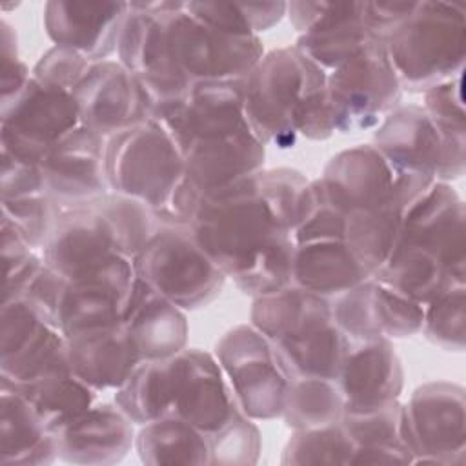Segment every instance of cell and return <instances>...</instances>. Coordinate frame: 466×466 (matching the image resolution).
<instances>
[{
  "instance_id": "cell-1",
  "label": "cell",
  "mask_w": 466,
  "mask_h": 466,
  "mask_svg": "<svg viewBox=\"0 0 466 466\" xmlns=\"http://www.w3.org/2000/svg\"><path fill=\"white\" fill-rule=\"evenodd\" d=\"M189 229L244 295L255 299L291 284L295 242L260 195L257 171L202 198Z\"/></svg>"
},
{
  "instance_id": "cell-2",
  "label": "cell",
  "mask_w": 466,
  "mask_h": 466,
  "mask_svg": "<svg viewBox=\"0 0 466 466\" xmlns=\"http://www.w3.org/2000/svg\"><path fill=\"white\" fill-rule=\"evenodd\" d=\"M249 320L273 344L289 379H337L350 340L333 322L329 299L288 284L255 297Z\"/></svg>"
},
{
  "instance_id": "cell-3",
  "label": "cell",
  "mask_w": 466,
  "mask_h": 466,
  "mask_svg": "<svg viewBox=\"0 0 466 466\" xmlns=\"http://www.w3.org/2000/svg\"><path fill=\"white\" fill-rule=\"evenodd\" d=\"M384 49L402 91L424 93L464 73L466 11L457 2H415Z\"/></svg>"
},
{
  "instance_id": "cell-4",
  "label": "cell",
  "mask_w": 466,
  "mask_h": 466,
  "mask_svg": "<svg viewBox=\"0 0 466 466\" xmlns=\"http://www.w3.org/2000/svg\"><path fill=\"white\" fill-rule=\"evenodd\" d=\"M244 115L264 146L289 149L299 135L297 113L302 104L326 87V71L295 46L264 53L240 80Z\"/></svg>"
},
{
  "instance_id": "cell-5",
  "label": "cell",
  "mask_w": 466,
  "mask_h": 466,
  "mask_svg": "<svg viewBox=\"0 0 466 466\" xmlns=\"http://www.w3.org/2000/svg\"><path fill=\"white\" fill-rule=\"evenodd\" d=\"M106 171L111 191L158 213L184 177V153L157 120L147 118L107 138Z\"/></svg>"
},
{
  "instance_id": "cell-6",
  "label": "cell",
  "mask_w": 466,
  "mask_h": 466,
  "mask_svg": "<svg viewBox=\"0 0 466 466\" xmlns=\"http://www.w3.org/2000/svg\"><path fill=\"white\" fill-rule=\"evenodd\" d=\"M133 266L140 280L184 311L211 304L226 284V275L200 248L189 226L162 222Z\"/></svg>"
},
{
  "instance_id": "cell-7",
  "label": "cell",
  "mask_w": 466,
  "mask_h": 466,
  "mask_svg": "<svg viewBox=\"0 0 466 466\" xmlns=\"http://www.w3.org/2000/svg\"><path fill=\"white\" fill-rule=\"evenodd\" d=\"M166 42L173 66L189 82L242 80L264 56L260 36H235L209 27L169 0L164 11Z\"/></svg>"
},
{
  "instance_id": "cell-8",
  "label": "cell",
  "mask_w": 466,
  "mask_h": 466,
  "mask_svg": "<svg viewBox=\"0 0 466 466\" xmlns=\"http://www.w3.org/2000/svg\"><path fill=\"white\" fill-rule=\"evenodd\" d=\"M402 87L386 55L384 42H373L326 73V100L335 133L375 129L400 106Z\"/></svg>"
},
{
  "instance_id": "cell-9",
  "label": "cell",
  "mask_w": 466,
  "mask_h": 466,
  "mask_svg": "<svg viewBox=\"0 0 466 466\" xmlns=\"http://www.w3.org/2000/svg\"><path fill=\"white\" fill-rule=\"evenodd\" d=\"M238 408L253 420L282 415L289 377L273 344L249 322L228 329L213 351Z\"/></svg>"
},
{
  "instance_id": "cell-10",
  "label": "cell",
  "mask_w": 466,
  "mask_h": 466,
  "mask_svg": "<svg viewBox=\"0 0 466 466\" xmlns=\"http://www.w3.org/2000/svg\"><path fill=\"white\" fill-rule=\"evenodd\" d=\"M329 200L344 213L375 209L399 200L410 206L433 178L397 173L373 144H357L333 155L319 177Z\"/></svg>"
},
{
  "instance_id": "cell-11",
  "label": "cell",
  "mask_w": 466,
  "mask_h": 466,
  "mask_svg": "<svg viewBox=\"0 0 466 466\" xmlns=\"http://www.w3.org/2000/svg\"><path fill=\"white\" fill-rule=\"evenodd\" d=\"M66 370L73 368L58 322L25 297L2 300L0 380L22 386Z\"/></svg>"
},
{
  "instance_id": "cell-12",
  "label": "cell",
  "mask_w": 466,
  "mask_h": 466,
  "mask_svg": "<svg viewBox=\"0 0 466 466\" xmlns=\"http://www.w3.org/2000/svg\"><path fill=\"white\" fill-rule=\"evenodd\" d=\"M80 126L71 91L49 87L33 76L7 98H0V151L27 162Z\"/></svg>"
},
{
  "instance_id": "cell-13",
  "label": "cell",
  "mask_w": 466,
  "mask_h": 466,
  "mask_svg": "<svg viewBox=\"0 0 466 466\" xmlns=\"http://www.w3.org/2000/svg\"><path fill=\"white\" fill-rule=\"evenodd\" d=\"M373 146L397 173H419L448 184L466 173V149L446 142L420 104H400L390 111L373 131Z\"/></svg>"
},
{
  "instance_id": "cell-14",
  "label": "cell",
  "mask_w": 466,
  "mask_h": 466,
  "mask_svg": "<svg viewBox=\"0 0 466 466\" xmlns=\"http://www.w3.org/2000/svg\"><path fill=\"white\" fill-rule=\"evenodd\" d=\"M127 4L116 47L118 62L138 80L153 115L157 109L178 102L193 84L177 71L167 51L164 11L169 0Z\"/></svg>"
},
{
  "instance_id": "cell-15",
  "label": "cell",
  "mask_w": 466,
  "mask_h": 466,
  "mask_svg": "<svg viewBox=\"0 0 466 466\" xmlns=\"http://www.w3.org/2000/svg\"><path fill=\"white\" fill-rule=\"evenodd\" d=\"M413 464L462 466L466 462V391L448 380L426 382L404 402Z\"/></svg>"
},
{
  "instance_id": "cell-16",
  "label": "cell",
  "mask_w": 466,
  "mask_h": 466,
  "mask_svg": "<svg viewBox=\"0 0 466 466\" xmlns=\"http://www.w3.org/2000/svg\"><path fill=\"white\" fill-rule=\"evenodd\" d=\"M107 138L78 126L40 158L47 195L60 209L87 208L111 191L106 171Z\"/></svg>"
},
{
  "instance_id": "cell-17",
  "label": "cell",
  "mask_w": 466,
  "mask_h": 466,
  "mask_svg": "<svg viewBox=\"0 0 466 466\" xmlns=\"http://www.w3.org/2000/svg\"><path fill=\"white\" fill-rule=\"evenodd\" d=\"M169 375V413L204 433L218 430L238 408L215 359L198 348H184L166 359Z\"/></svg>"
},
{
  "instance_id": "cell-18",
  "label": "cell",
  "mask_w": 466,
  "mask_h": 466,
  "mask_svg": "<svg viewBox=\"0 0 466 466\" xmlns=\"http://www.w3.org/2000/svg\"><path fill=\"white\" fill-rule=\"evenodd\" d=\"M71 95L80 126L104 138L151 118L149 102L138 80L118 58L91 62Z\"/></svg>"
},
{
  "instance_id": "cell-19",
  "label": "cell",
  "mask_w": 466,
  "mask_h": 466,
  "mask_svg": "<svg viewBox=\"0 0 466 466\" xmlns=\"http://www.w3.org/2000/svg\"><path fill=\"white\" fill-rule=\"evenodd\" d=\"M178 144L182 153L200 140L226 138L249 129L240 80L197 82L175 104L151 115Z\"/></svg>"
},
{
  "instance_id": "cell-20",
  "label": "cell",
  "mask_w": 466,
  "mask_h": 466,
  "mask_svg": "<svg viewBox=\"0 0 466 466\" xmlns=\"http://www.w3.org/2000/svg\"><path fill=\"white\" fill-rule=\"evenodd\" d=\"M395 244L426 249L466 279V208L451 184L431 182L404 209Z\"/></svg>"
},
{
  "instance_id": "cell-21",
  "label": "cell",
  "mask_w": 466,
  "mask_h": 466,
  "mask_svg": "<svg viewBox=\"0 0 466 466\" xmlns=\"http://www.w3.org/2000/svg\"><path fill=\"white\" fill-rule=\"evenodd\" d=\"M135 282L133 260L124 255L87 277L67 280L56 311L64 335L122 322Z\"/></svg>"
},
{
  "instance_id": "cell-22",
  "label": "cell",
  "mask_w": 466,
  "mask_h": 466,
  "mask_svg": "<svg viewBox=\"0 0 466 466\" xmlns=\"http://www.w3.org/2000/svg\"><path fill=\"white\" fill-rule=\"evenodd\" d=\"M127 9V2L49 0L44 4L42 22L55 46L98 62L116 51Z\"/></svg>"
},
{
  "instance_id": "cell-23",
  "label": "cell",
  "mask_w": 466,
  "mask_h": 466,
  "mask_svg": "<svg viewBox=\"0 0 466 466\" xmlns=\"http://www.w3.org/2000/svg\"><path fill=\"white\" fill-rule=\"evenodd\" d=\"M40 253L66 280L87 277L122 255L107 222L93 206L62 209Z\"/></svg>"
},
{
  "instance_id": "cell-24",
  "label": "cell",
  "mask_w": 466,
  "mask_h": 466,
  "mask_svg": "<svg viewBox=\"0 0 466 466\" xmlns=\"http://www.w3.org/2000/svg\"><path fill=\"white\" fill-rule=\"evenodd\" d=\"M335 382L344 399V411H366L400 397L404 368L390 339L350 342Z\"/></svg>"
},
{
  "instance_id": "cell-25",
  "label": "cell",
  "mask_w": 466,
  "mask_h": 466,
  "mask_svg": "<svg viewBox=\"0 0 466 466\" xmlns=\"http://www.w3.org/2000/svg\"><path fill=\"white\" fill-rule=\"evenodd\" d=\"M56 441L62 462L111 466L135 448V422L115 402H95Z\"/></svg>"
},
{
  "instance_id": "cell-26",
  "label": "cell",
  "mask_w": 466,
  "mask_h": 466,
  "mask_svg": "<svg viewBox=\"0 0 466 466\" xmlns=\"http://www.w3.org/2000/svg\"><path fill=\"white\" fill-rule=\"evenodd\" d=\"M67 348L73 371L98 393L118 390L142 362L124 322L73 333Z\"/></svg>"
},
{
  "instance_id": "cell-27",
  "label": "cell",
  "mask_w": 466,
  "mask_h": 466,
  "mask_svg": "<svg viewBox=\"0 0 466 466\" xmlns=\"http://www.w3.org/2000/svg\"><path fill=\"white\" fill-rule=\"evenodd\" d=\"M142 360H162L187 348L186 311L137 277L124 317Z\"/></svg>"
},
{
  "instance_id": "cell-28",
  "label": "cell",
  "mask_w": 466,
  "mask_h": 466,
  "mask_svg": "<svg viewBox=\"0 0 466 466\" xmlns=\"http://www.w3.org/2000/svg\"><path fill=\"white\" fill-rule=\"evenodd\" d=\"M58 461V441L31 400L0 382V462L4 466H47Z\"/></svg>"
},
{
  "instance_id": "cell-29",
  "label": "cell",
  "mask_w": 466,
  "mask_h": 466,
  "mask_svg": "<svg viewBox=\"0 0 466 466\" xmlns=\"http://www.w3.org/2000/svg\"><path fill=\"white\" fill-rule=\"evenodd\" d=\"M340 422L355 444L351 464H413L399 399L366 411H344Z\"/></svg>"
},
{
  "instance_id": "cell-30",
  "label": "cell",
  "mask_w": 466,
  "mask_h": 466,
  "mask_svg": "<svg viewBox=\"0 0 466 466\" xmlns=\"http://www.w3.org/2000/svg\"><path fill=\"white\" fill-rule=\"evenodd\" d=\"M370 277L342 238L295 244L291 284L309 293L333 299Z\"/></svg>"
},
{
  "instance_id": "cell-31",
  "label": "cell",
  "mask_w": 466,
  "mask_h": 466,
  "mask_svg": "<svg viewBox=\"0 0 466 466\" xmlns=\"http://www.w3.org/2000/svg\"><path fill=\"white\" fill-rule=\"evenodd\" d=\"M373 279L422 306L451 286H466V279L451 273L439 257L408 244H395Z\"/></svg>"
},
{
  "instance_id": "cell-32",
  "label": "cell",
  "mask_w": 466,
  "mask_h": 466,
  "mask_svg": "<svg viewBox=\"0 0 466 466\" xmlns=\"http://www.w3.org/2000/svg\"><path fill=\"white\" fill-rule=\"evenodd\" d=\"M135 451L149 466H211L208 435L175 415H164L142 424L135 435Z\"/></svg>"
},
{
  "instance_id": "cell-33",
  "label": "cell",
  "mask_w": 466,
  "mask_h": 466,
  "mask_svg": "<svg viewBox=\"0 0 466 466\" xmlns=\"http://www.w3.org/2000/svg\"><path fill=\"white\" fill-rule=\"evenodd\" d=\"M15 388L31 400L53 433L73 424L95 402H98V391L84 382L73 370L56 371Z\"/></svg>"
},
{
  "instance_id": "cell-34",
  "label": "cell",
  "mask_w": 466,
  "mask_h": 466,
  "mask_svg": "<svg viewBox=\"0 0 466 466\" xmlns=\"http://www.w3.org/2000/svg\"><path fill=\"white\" fill-rule=\"evenodd\" d=\"M406 208V204L393 200L375 209L351 211L346 215L342 240L371 277L390 257Z\"/></svg>"
},
{
  "instance_id": "cell-35",
  "label": "cell",
  "mask_w": 466,
  "mask_h": 466,
  "mask_svg": "<svg viewBox=\"0 0 466 466\" xmlns=\"http://www.w3.org/2000/svg\"><path fill=\"white\" fill-rule=\"evenodd\" d=\"M344 399L333 379H289L280 419L289 430H311L342 419Z\"/></svg>"
},
{
  "instance_id": "cell-36",
  "label": "cell",
  "mask_w": 466,
  "mask_h": 466,
  "mask_svg": "<svg viewBox=\"0 0 466 466\" xmlns=\"http://www.w3.org/2000/svg\"><path fill=\"white\" fill-rule=\"evenodd\" d=\"M113 402L138 426L169 413V375L166 359L142 360L113 391Z\"/></svg>"
},
{
  "instance_id": "cell-37",
  "label": "cell",
  "mask_w": 466,
  "mask_h": 466,
  "mask_svg": "<svg viewBox=\"0 0 466 466\" xmlns=\"http://www.w3.org/2000/svg\"><path fill=\"white\" fill-rule=\"evenodd\" d=\"M288 2H184L197 20L235 36H258L286 16Z\"/></svg>"
},
{
  "instance_id": "cell-38",
  "label": "cell",
  "mask_w": 466,
  "mask_h": 466,
  "mask_svg": "<svg viewBox=\"0 0 466 466\" xmlns=\"http://www.w3.org/2000/svg\"><path fill=\"white\" fill-rule=\"evenodd\" d=\"M93 208L107 222L116 249L131 260L142 251V248L162 226V220L153 208L133 197L115 191L104 195L93 204Z\"/></svg>"
},
{
  "instance_id": "cell-39",
  "label": "cell",
  "mask_w": 466,
  "mask_h": 466,
  "mask_svg": "<svg viewBox=\"0 0 466 466\" xmlns=\"http://www.w3.org/2000/svg\"><path fill=\"white\" fill-rule=\"evenodd\" d=\"M355 444L342 422L324 428L291 430L280 455L284 466H319V464H351Z\"/></svg>"
},
{
  "instance_id": "cell-40",
  "label": "cell",
  "mask_w": 466,
  "mask_h": 466,
  "mask_svg": "<svg viewBox=\"0 0 466 466\" xmlns=\"http://www.w3.org/2000/svg\"><path fill=\"white\" fill-rule=\"evenodd\" d=\"M424 337L453 353H461L466 344V286H451L424 304Z\"/></svg>"
},
{
  "instance_id": "cell-41",
  "label": "cell",
  "mask_w": 466,
  "mask_h": 466,
  "mask_svg": "<svg viewBox=\"0 0 466 466\" xmlns=\"http://www.w3.org/2000/svg\"><path fill=\"white\" fill-rule=\"evenodd\" d=\"M346 215L329 200L320 178L309 180L291 226L295 244L344 237Z\"/></svg>"
},
{
  "instance_id": "cell-42",
  "label": "cell",
  "mask_w": 466,
  "mask_h": 466,
  "mask_svg": "<svg viewBox=\"0 0 466 466\" xmlns=\"http://www.w3.org/2000/svg\"><path fill=\"white\" fill-rule=\"evenodd\" d=\"M209 441L211 466H251L258 462L262 435L251 417L240 408L218 430L206 433Z\"/></svg>"
},
{
  "instance_id": "cell-43",
  "label": "cell",
  "mask_w": 466,
  "mask_h": 466,
  "mask_svg": "<svg viewBox=\"0 0 466 466\" xmlns=\"http://www.w3.org/2000/svg\"><path fill=\"white\" fill-rule=\"evenodd\" d=\"M371 315L379 337L406 339L420 333L424 306L371 277Z\"/></svg>"
},
{
  "instance_id": "cell-44",
  "label": "cell",
  "mask_w": 466,
  "mask_h": 466,
  "mask_svg": "<svg viewBox=\"0 0 466 466\" xmlns=\"http://www.w3.org/2000/svg\"><path fill=\"white\" fill-rule=\"evenodd\" d=\"M2 262H4V291L2 300L22 297L33 279L40 273L46 260L42 253L33 249L22 233L7 220L0 218Z\"/></svg>"
},
{
  "instance_id": "cell-45",
  "label": "cell",
  "mask_w": 466,
  "mask_h": 466,
  "mask_svg": "<svg viewBox=\"0 0 466 466\" xmlns=\"http://www.w3.org/2000/svg\"><path fill=\"white\" fill-rule=\"evenodd\" d=\"M420 106L430 115L446 142L466 149V109L462 98V75L424 91Z\"/></svg>"
},
{
  "instance_id": "cell-46",
  "label": "cell",
  "mask_w": 466,
  "mask_h": 466,
  "mask_svg": "<svg viewBox=\"0 0 466 466\" xmlns=\"http://www.w3.org/2000/svg\"><path fill=\"white\" fill-rule=\"evenodd\" d=\"M0 204L2 217L22 233L33 249L42 251L62 211L51 197L44 193L18 200H0Z\"/></svg>"
},
{
  "instance_id": "cell-47",
  "label": "cell",
  "mask_w": 466,
  "mask_h": 466,
  "mask_svg": "<svg viewBox=\"0 0 466 466\" xmlns=\"http://www.w3.org/2000/svg\"><path fill=\"white\" fill-rule=\"evenodd\" d=\"M331 317L350 342L379 339L371 315V277L329 299Z\"/></svg>"
},
{
  "instance_id": "cell-48",
  "label": "cell",
  "mask_w": 466,
  "mask_h": 466,
  "mask_svg": "<svg viewBox=\"0 0 466 466\" xmlns=\"http://www.w3.org/2000/svg\"><path fill=\"white\" fill-rule=\"evenodd\" d=\"M308 182L309 180L306 178V175L291 167H262L260 171H257V184L260 195L269 204L279 220L289 229V233L300 197Z\"/></svg>"
},
{
  "instance_id": "cell-49",
  "label": "cell",
  "mask_w": 466,
  "mask_h": 466,
  "mask_svg": "<svg viewBox=\"0 0 466 466\" xmlns=\"http://www.w3.org/2000/svg\"><path fill=\"white\" fill-rule=\"evenodd\" d=\"M91 60L82 56L80 53L67 47L53 46L46 53H42L36 64L31 67V76L44 86L73 91V87L86 75Z\"/></svg>"
},
{
  "instance_id": "cell-50",
  "label": "cell",
  "mask_w": 466,
  "mask_h": 466,
  "mask_svg": "<svg viewBox=\"0 0 466 466\" xmlns=\"http://www.w3.org/2000/svg\"><path fill=\"white\" fill-rule=\"evenodd\" d=\"M0 158V200H18L47 193L36 162L20 160L4 153Z\"/></svg>"
},
{
  "instance_id": "cell-51",
  "label": "cell",
  "mask_w": 466,
  "mask_h": 466,
  "mask_svg": "<svg viewBox=\"0 0 466 466\" xmlns=\"http://www.w3.org/2000/svg\"><path fill=\"white\" fill-rule=\"evenodd\" d=\"M0 58H2V95L0 98H7L22 89L31 78V69L20 60L16 33L7 24V20L0 22Z\"/></svg>"
},
{
  "instance_id": "cell-52",
  "label": "cell",
  "mask_w": 466,
  "mask_h": 466,
  "mask_svg": "<svg viewBox=\"0 0 466 466\" xmlns=\"http://www.w3.org/2000/svg\"><path fill=\"white\" fill-rule=\"evenodd\" d=\"M415 2H362V20L366 27L377 36L380 42L411 13Z\"/></svg>"
}]
</instances>
